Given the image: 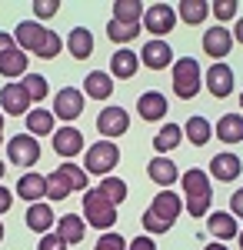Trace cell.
Returning <instances> with one entry per match:
<instances>
[{
	"mask_svg": "<svg viewBox=\"0 0 243 250\" xmlns=\"http://www.w3.org/2000/svg\"><path fill=\"white\" fill-rule=\"evenodd\" d=\"M7 157H10V164L14 167H34L40 160V144L37 137L30 134H17L7 140Z\"/></svg>",
	"mask_w": 243,
	"mask_h": 250,
	"instance_id": "7",
	"label": "cell"
},
{
	"mask_svg": "<svg viewBox=\"0 0 243 250\" xmlns=\"http://www.w3.org/2000/svg\"><path fill=\"white\" fill-rule=\"evenodd\" d=\"M127 247H130V244H127V240H123L117 230H113V233H103V237L97 240L94 250H127Z\"/></svg>",
	"mask_w": 243,
	"mask_h": 250,
	"instance_id": "38",
	"label": "cell"
},
{
	"mask_svg": "<svg viewBox=\"0 0 243 250\" xmlns=\"http://www.w3.org/2000/svg\"><path fill=\"white\" fill-rule=\"evenodd\" d=\"M137 34H140V27H127V23H117L113 17H110V23H107V37H110L113 43H130Z\"/></svg>",
	"mask_w": 243,
	"mask_h": 250,
	"instance_id": "35",
	"label": "cell"
},
{
	"mask_svg": "<svg viewBox=\"0 0 243 250\" xmlns=\"http://www.w3.org/2000/svg\"><path fill=\"white\" fill-rule=\"evenodd\" d=\"M137 67H140V57L133 54V50H117L110 57V77L117 80H130L137 74Z\"/></svg>",
	"mask_w": 243,
	"mask_h": 250,
	"instance_id": "24",
	"label": "cell"
},
{
	"mask_svg": "<svg viewBox=\"0 0 243 250\" xmlns=\"http://www.w3.org/2000/svg\"><path fill=\"white\" fill-rule=\"evenodd\" d=\"M70 190H87V170L77 164H63L54 173H47V197L50 200H63Z\"/></svg>",
	"mask_w": 243,
	"mask_h": 250,
	"instance_id": "3",
	"label": "cell"
},
{
	"mask_svg": "<svg viewBox=\"0 0 243 250\" xmlns=\"http://www.w3.org/2000/svg\"><path fill=\"white\" fill-rule=\"evenodd\" d=\"M83 220H87L90 227H97V230L110 233V227L117 224V207H113L100 190H87L83 193Z\"/></svg>",
	"mask_w": 243,
	"mask_h": 250,
	"instance_id": "4",
	"label": "cell"
},
{
	"mask_svg": "<svg viewBox=\"0 0 243 250\" xmlns=\"http://www.w3.org/2000/svg\"><path fill=\"white\" fill-rule=\"evenodd\" d=\"M0 144H3V110H0Z\"/></svg>",
	"mask_w": 243,
	"mask_h": 250,
	"instance_id": "48",
	"label": "cell"
},
{
	"mask_svg": "<svg viewBox=\"0 0 243 250\" xmlns=\"http://www.w3.org/2000/svg\"><path fill=\"white\" fill-rule=\"evenodd\" d=\"M217 137L223 144H240L243 140V114H223L217 120Z\"/></svg>",
	"mask_w": 243,
	"mask_h": 250,
	"instance_id": "29",
	"label": "cell"
},
{
	"mask_svg": "<svg viewBox=\"0 0 243 250\" xmlns=\"http://www.w3.org/2000/svg\"><path fill=\"white\" fill-rule=\"evenodd\" d=\"M173 23H177V7H167V3H150L143 14L147 34H157V40H163V34L173 30Z\"/></svg>",
	"mask_w": 243,
	"mask_h": 250,
	"instance_id": "9",
	"label": "cell"
},
{
	"mask_svg": "<svg viewBox=\"0 0 243 250\" xmlns=\"http://www.w3.org/2000/svg\"><path fill=\"white\" fill-rule=\"evenodd\" d=\"M30 94H27V87L23 83H7L3 90H0V107H3V114L7 117H27L30 114Z\"/></svg>",
	"mask_w": 243,
	"mask_h": 250,
	"instance_id": "10",
	"label": "cell"
},
{
	"mask_svg": "<svg viewBox=\"0 0 243 250\" xmlns=\"http://www.w3.org/2000/svg\"><path fill=\"white\" fill-rule=\"evenodd\" d=\"M180 184H183V193H187V210L193 213V217H206L210 204H213L210 177H206L203 170H197V167H190V170L180 177Z\"/></svg>",
	"mask_w": 243,
	"mask_h": 250,
	"instance_id": "2",
	"label": "cell"
},
{
	"mask_svg": "<svg viewBox=\"0 0 243 250\" xmlns=\"http://www.w3.org/2000/svg\"><path fill=\"white\" fill-rule=\"evenodd\" d=\"M83 114V90L77 87H60L54 97V117L60 120H77Z\"/></svg>",
	"mask_w": 243,
	"mask_h": 250,
	"instance_id": "11",
	"label": "cell"
},
{
	"mask_svg": "<svg viewBox=\"0 0 243 250\" xmlns=\"http://www.w3.org/2000/svg\"><path fill=\"white\" fill-rule=\"evenodd\" d=\"M206 90L217 97V100L230 97L233 94V70H230L226 63H213V67L206 70Z\"/></svg>",
	"mask_w": 243,
	"mask_h": 250,
	"instance_id": "16",
	"label": "cell"
},
{
	"mask_svg": "<svg viewBox=\"0 0 243 250\" xmlns=\"http://www.w3.org/2000/svg\"><path fill=\"white\" fill-rule=\"evenodd\" d=\"M40 250H67V244L60 240V233H47L40 237Z\"/></svg>",
	"mask_w": 243,
	"mask_h": 250,
	"instance_id": "41",
	"label": "cell"
},
{
	"mask_svg": "<svg viewBox=\"0 0 243 250\" xmlns=\"http://www.w3.org/2000/svg\"><path fill=\"white\" fill-rule=\"evenodd\" d=\"M206 230L213 233L220 244H226V240H233V237H240V227H237V217L226 210H217L210 213V220H206Z\"/></svg>",
	"mask_w": 243,
	"mask_h": 250,
	"instance_id": "19",
	"label": "cell"
},
{
	"mask_svg": "<svg viewBox=\"0 0 243 250\" xmlns=\"http://www.w3.org/2000/svg\"><path fill=\"white\" fill-rule=\"evenodd\" d=\"M140 224H143V230H147V233H167L170 230V227L153 210H143V220H140Z\"/></svg>",
	"mask_w": 243,
	"mask_h": 250,
	"instance_id": "39",
	"label": "cell"
},
{
	"mask_svg": "<svg viewBox=\"0 0 243 250\" xmlns=\"http://www.w3.org/2000/svg\"><path fill=\"white\" fill-rule=\"evenodd\" d=\"M97 130H100V137H107V140H117V137H123L130 130V114L123 107H103L97 114Z\"/></svg>",
	"mask_w": 243,
	"mask_h": 250,
	"instance_id": "8",
	"label": "cell"
},
{
	"mask_svg": "<svg viewBox=\"0 0 243 250\" xmlns=\"http://www.w3.org/2000/svg\"><path fill=\"white\" fill-rule=\"evenodd\" d=\"M67 50H70V57L87 60L94 54V37H90V30H87V27H74L70 37H67Z\"/></svg>",
	"mask_w": 243,
	"mask_h": 250,
	"instance_id": "28",
	"label": "cell"
},
{
	"mask_svg": "<svg viewBox=\"0 0 243 250\" xmlns=\"http://www.w3.org/2000/svg\"><path fill=\"white\" fill-rule=\"evenodd\" d=\"M10 207H14V193L7 187H0V213H10Z\"/></svg>",
	"mask_w": 243,
	"mask_h": 250,
	"instance_id": "44",
	"label": "cell"
},
{
	"mask_svg": "<svg viewBox=\"0 0 243 250\" xmlns=\"http://www.w3.org/2000/svg\"><path fill=\"white\" fill-rule=\"evenodd\" d=\"M0 77H7V80H14V77H27V54H23L20 47L0 57Z\"/></svg>",
	"mask_w": 243,
	"mask_h": 250,
	"instance_id": "30",
	"label": "cell"
},
{
	"mask_svg": "<svg viewBox=\"0 0 243 250\" xmlns=\"http://www.w3.org/2000/svg\"><path fill=\"white\" fill-rule=\"evenodd\" d=\"M240 170H243V164H240V157H237V154H217L213 160H210V173H213L220 184L237 180Z\"/></svg>",
	"mask_w": 243,
	"mask_h": 250,
	"instance_id": "22",
	"label": "cell"
},
{
	"mask_svg": "<svg viewBox=\"0 0 243 250\" xmlns=\"http://www.w3.org/2000/svg\"><path fill=\"white\" fill-rule=\"evenodd\" d=\"M230 213H233L237 220H243V187L230 193Z\"/></svg>",
	"mask_w": 243,
	"mask_h": 250,
	"instance_id": "42",
	"label": "cell"
},
{
	"mask_svg": "<svg viewBox=\"0 0 243 250\" xmlns=\"http://www.w3.org/2000/svg\"><path fill=\"white\" fill-rule=\"evenodd\" d=\"M20 83L27 87L30 100H43V97L50 94V87H47V77H43V74H27V77L20 80Z\"/></svg>",
	"mask_w": 243,
	"mask_h": 250,
	"instance_id": "36",
	"label": "cell"
},
{
	"mask_svg": "<svg viewBox=\"0 0 243 250\" xmlns=\"http://www.w3.org/2000/svg\"><path fill=\"white\" fill-rule=\"evenodd\" d=\"M10 50H17V40H14V34H3L0 30V57L10 54Z\"/></svg>",
	"mask_w": 243,
	"mask_h": 250,
	"instance_id": "43",
	"label": "cell"
},
{
	"mask_svg": "<svg viewBox=\"0 0 243 250\" xmlns=\"http://www.w3.org/2000/svg\"><path fill=\"white\" fill-rule=\"evenodd\" d=\"M140 63L150 67V70H163L167 63H173V50H170L167 40H147L143 43V50H140Z\"/></svg>",
	"mask_w": 243,
	"mask_h": 250,
	"instance_id": "13",
	"label": "cell"
},
{
	"mask_svg": "<svg viewBox=\"0 0 243 250\" xmlns=\"http://www.w3.org/2000/svg\"><path fill=\"white\" fill-rule=\"evenodd\" d=\"M54 124H57L54 110H43V107H37L34 114H27V134H30V137H50V134H57Z\"/></svg>",
	"mask_w": 243,
	"mask_h": 250,
	"instance_id": "27",
	"label": "cell"
},
{
	"mask_svg": "<svg viewBox=\"0 0 243 250\" xmlns=\"http://www.w3.org/2000/svg\"><path fill=\"white\" fill-rule=\"evenodd\" d=\"M120 164V147L113 140H97L94 147H87V173H97V177H110V170Z\"/></svg>",
	"mask_w": 243,
	"mask_h": 250,
	"instance_id": "6",
	"label": "cell"
},
{
	"mask_svg": "<svg viewBox=\"0 0 243 250\" xmlns=\"http://www.w3.org/2000/svg\"><path fill=\"white\" fill-rule=\"evenodd\" d=\"M147 177L157 184V187L170 190V187L180 180V170H177V164H173L170 157H153V160L147 164Z\"/></svg>",
	"mask_w": 243,
	"mask_h": 250,
	"instance_id": "14",
	"label": "cell"
},
{
	"mask_svg": "<svg viewBox=\"0 0 243 250\" xmlns=\"http://www.w3.org/2000/svg\"><path fill=\"white\" fill-rule=\"evenodd\" d=\"M180 137H183V127H177V124H163L157 137H153V147H157V157H163L167 150H173L177 144H180Z\"/></svg>",
	"mask_w": 243,
	"mask_h": 250,
	"instance_id": "32",
	"label": "cell"
},
{
	"mask_svg": "<svg viewBox=\"0 0 243 250\" xmlns=\"http://www.w3.org/2000/svg\"><path fill=\"white\" fill-rule=\"evenodd\" d=\"M17 197H23V200H27V204H40V200H43V197H47V177H43V173H23V177H20L17 180Z\"/></svg>",
	"mask_w": 243,
	"mask_h": 250,
	"instance_id": "18",
	"label": "cell"
},
{
	"mask_svg": "<svg viewBox=\"0 0 243 250\" xmlns=\"http://www.w3.org/2000/svg\"><path fill=\"white\" fill-rule=\"evenodd\" d=\"M57 233H60V240H63L67 247H70V244H80L83 233H87V220L77 217V213H63V217L57 220Z\"/></svg>",
	"mask_w": 243,
	"mask_h": 250,
	"instance_id": "23",
	"label": "cell"
},
{
	"mask_svg": "<svg viewBox=\"0 0 243 250\" xmlns=\"http://www.w3.org/2000/svg\"><path fill=\"white\" fill-rule=\"evenodd\" d=\"M57 10H60L57 0H37V3H34V17H40V20H50Z\"/></svg>",
	"mask_w": 243,
	"mask_h": 250,
	"instance_id": "40",
	"label": "cell"
},
{
	"mask_svg": "<svg viewBox=\"0 0 243 250\" xmlns=\"http://www.w3.org/2000/svg\"><path fill=\"white\" fill-rule=\"evenodd\" d=\"M240 107H243V94H240Z\"/></svg>",
	"mask_w": 243,
	"mask_h": 250,
	"instance_id": "52",
	"label": "cell"
},
{
	"mask_svg": "<svg viewBox=\"0 0 243 250\" xmlns=\"http://www.w3.org/2000/svg\"><path fill=\"white\" fill-rule=\"evenodd\" d=\"M177 17L190 23V27H197V23H203L210 17V3L203 0H183V3H177Z\"/></svg>",
	"mask_w": 243,
	"mask_h": 250,
	"instance_id": "31",
	"label": "cell"
},
{
	"mask_svg": "<svg viewBox=\"0 0 243 250\" xmlns=\"http://www.w3.org/2000/svg\"><path fill=\"white\" fill-rule=\"evenodd\" d=\"M127 250H157V244H153L150 237H137V240H133Z\"/></svg>",
	"mask_w": 243,
	"mask_h": 250,
	"instance_id": "45",
	"label": "cell"
},
{
	"mask_svg": "<svg viewBox=\"0 0 243 250\" xmlns=\"http://www.w3.org/2000/svg\"><path fill=\"white\" fill-rule=\"evenodd\" d=\"M97 190H100L113 207H117V204H123V200H127V180H120V177H103Z\"/></svg>",
	"mask_w": 243,
	"mask_h": 250,
	"instance_id": "34",
	"label": "cell"
},
{
	"mask_svg": "<svg viewBox=\"0 0 243 250\" xmlns=\"http://www.w3.org/2000/svg\"><path fill=\"white\" fill-rule=\"evenodd\" d=\"M54 150L70 164V157H77L83 150V134H80L77 127H60L54 134Z\"/></svg>",
	"mask_w": 243,
	"mask_h": 250,
	"instance_id": "17",
	"label": "cell"
},
{
	"mask_svg": "<svg viewBox=\"0 0 243 250\" xmlns=\"http://www.w3.org/2000/svg\"><path fill=\"white\" fill-rule=\"evenodd\" d=\"M83 90H87V97H94V100H107L113 94V77L107 70H90L87 80H83Z\"/></svg>",
	"mask_w": 243,
	"mask_h": 250,
	"instance_id": "25",
	"label": "cell"
},
{
	"mask_svg": "<svg viewBox=\"0 0 243 250\" xmlns=\"http://www.w3.org/2000/svg\"><path fill=\"white\" fill-rule=\"evenodd\" d=\"M183 134H187V140L193 144V147H203L206 140H210V134H213V127H210L206 117H190L187 127H183Z\"/></svg>",
	"mask_w": 243,
	"mask_h": 250,
	"instance_id": "33",
	"label": "cell"
},
{
	"mask_svg": "<svg viewBox=\"0 0 243 250\" xmlns=\"http://www.w3.org/2000/svg\"><path fill=\"white\" fill-rule=\"evenodd\" d=\"M3 173H7V164H3V160H0V180H3Z\"/></svg>",
	"mask_w": 243,
	"mask_h": 250,
	"instance_id": "49",
	"label": "cell"
},
{
	"mask_svg": "<svg viewBox=\"0 0 243 250\" xmlns=\"http://www.w3.org/2000/svg\"><path fill=\"white\" fill-rule=\"evenodd\" d=\"M237 240H240V247H243V230H240V237H237Z\"/></svg>",
	"mask_w": 243,
	"mask_h": 250,
	"instance_id": "50",
	"label": "cell"
},
{
	"mask_svg": "<svg viewBox=\"0 0 243 250\" xmlns=\"http://www.w3.org/2000/svg\"><path fill=\"white\" fill-rule=\"evenodd\" d=\"M230 47H233V30H226V27H210L203 34V54L206 57H213L217 63H223V57L230 54Z\"/></svg>",
	"mask_w": 243,
	"mask_h": 250,
	"instance_id": "12",
	"label": "cell"
},
{
	"mask_svg": "<svg viewBox=\"0 0 243 250\" xmlns=\"http://www.w3.org/2000/svg\"><path fill=\"white\" fill-rule=\"evenodd\" d=\"M0 240H3V224H0Z\"/></svg>",
	"mask_w": 243,
	"mask_h": 250,
	"instance_id": "51",
	"label": "cell"
},
{
	"mask_svg": "<svg viewBox=\"0 0 243 250\" xmlns=\"http://www.w3.org/2000/svg\"><path fill=\"white\" fill-rule=\"evenodd\" d=\"M237 7H240L237 0H217V3H210V14H213V17H217V23L223 27L226 20L237 17Z\"/></svg>",
	"mask_w": 243,
	"mask_h": 250,
	"instance_id": "37",
	"label": "cell"
},
{
	"mask_svg": "<svg viewBox=\"0 0 243 250\" xmlns=\"http://www.w3.org/2000/svg\"><path fill=\"white\" fill-rule=\"evenodd\" d=\"M150 210L157 213V217H160L167 227H173V224H177V217H180V210H183V200H180V193L163 190V193H157V197H153Z\"/></svg>",
	"mask_w": 243,
	"mask_h": 250,
	"instance_id": "15",
	"label": "cell"
},
{
	"mask_svg": "<svg viewBox=\"0 0 243 250\" xmlns=\"http://www.w3.org/2000/svg\"><path fill=\"white\" fill-rule=\"evenodd\" d=\"M233 40L243 43V17H237V27H233Z\"/></svg>",
	"mask_w": 243,
	"mask_h": 250,
	"instance_id": "46",
	"label": "cell"
},
{
	"mask_svg": "<svg viewBox=\"0 0 243 250\" xmlns=\"http://www.w3.org/2000/svg\"><path fill=\"white\" fill-rule=\"evenodd\" d=\"M14 40H17V47L23 50V54H37L40 60H54L57 54L63 50L60 34L47 30V27L37 23V20H20L17 30H14Z\"/></svg>",
	"mask_w": 243,
	"mask_h": 250,
	"instance_id": "1",
	"label": "cell"
},
{
	"mask_svg": "<svg viewBox=\"0 0 243 250\" xmlns=\"http://www.w3.org/2000/svg\"><path fill=\"white\" fill-rule=\"evenodd\" d=\"M173 94L180 100H193L200 94V63L193 57L173 60Z\"/></svg>",
	"mask_w": 243,
	"mask_h": 250,
	"instance_id": "5",
	"label": "cell"
},
{
	"mask_svg": "<svg viewBox=\"0 0 243 250\" xmlns=\"http://www.w3.org/2000/svg\"><path fill=\"white\" fill-rule=\"evenodd\" d=\"M203 250H230V247H223V244H220V240H217V244H206Z\"/></svg>",
	"mask_w": 243,
	"mask_h": 250,
	"instance_id": "47",
	"label": "cell"
},
{
	"mask_svg": "<svg viewBox=\"0 0 243 250\" xmlns=\"http://www.w3.org/2000/svg\"><path fill=\"white\" fill-rule=\"evenodd\" d=\"M137 110H140V117H143V120H160V117L170 114L167 97L157 94V90H147V94L137 97Z\"/></svg>",
	"mask_w": 243,
	"mask_h": 250,
	"instance_id": "21",
	"label": "cell"
},
{
	"mask_svg": "<svg viewBox=\"0 0 243 250\" xmlns=\"http://www.w3.org/2000/svg\"><path fill=\"white\" fill-rule=\"evenodd\" d=\"M143 3L140 0H117L113 3V20L117 23H127V27H140V20H143Z\"/></svg>",
	"mask_w": 243,
	"mask_h": 250,
	"instance_id": "26",
	"label": "cell"
},
{
	"mask_svg": "<svg viewBox=\"0 0 243 250\" xmlns=\"http://www.w3.org/2000/svg\"><path fill=\"white\" fill-rule=\"evenodd\" d=\"M23 220H27V227H30L34 233H43V237H47V233H50V227L57 224V217H54V210H50V204H43V200H40V204H30Z\"/></svg>",
	"mask_w": 243,
	"mask_h": 250,
	"instance_id": "20",
	"label": "cell"
}]
</instances>
